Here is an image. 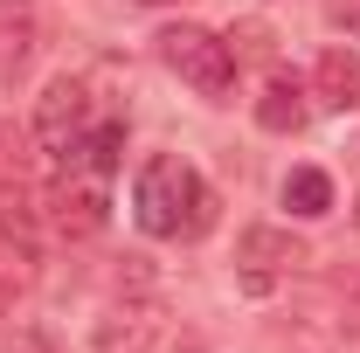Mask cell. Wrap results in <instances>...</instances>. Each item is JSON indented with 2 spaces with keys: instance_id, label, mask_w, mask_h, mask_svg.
I'll return each instance as SVG.
<instances>
[{
  "instance_id": "6da1fadb",
  "label": "cell",
  "mask_w": 360,
  "mask_h": 353,
  "mask_svg": "<svg viewBox=\"0 0 360 353\" xmlns=\"http://www.w3.org/2000/svg\"><path fill=\"white\" fill-rule=\"evenodd\" d=\"M132 215L146 236H160V243H194V236H208L215 229V187L194 174L180 153H160V160H146L132 180Z\"/></svg>"
},
{
  "instance_id": "7a4b0ae2",
  "label": "cell",
  "mask_w": 360,
  "mask_h": 353,
  "mask_svg": "<svg viewBox=\"0 0 360 353\" xmlns=\"http://www.w3.org/2000/svg\"><path fill=\"white\" fill-rule=\"evenodd\" d=\"M160 63L174 70L180 84H194L201 97H215V104L236 90V49H229L215 28H194V21L160 28Z\"/></svg>"
},
{
  "instance_id": "3957f363",
  "label": "cell",
  "mask_w": 360,
  "mask_h": 353,
  "mask_svg": "<svg viewBox=\"0 0 360 353\" xmlns=\"http://www.w3.org/2000/svg\"><path fill=\"white\" fill-rule=\"evenodd\" d=\"M111 215V174L104 167H90L84 153L77 160H63L56 180H49V222H56V236H70V243H84L97 236Z\"/></svg>"
},
{
  "instance_id": "277c9868",
  "label": "cell",
  "mask_w": 360,
  "mask_h": 353,
  "mask_svg": "<svg viewBox=\"0 0 360 353\" xmlns=\"http://www.w3.org/2000/svg\"><path fill=\"white\" fill-rule=\"evenodd\" d=\"M90 139V84L84 77H49V90L35 97V146L49 160H77Z\"/></svg>"
},
{
  "instance_id": "5b68a950",
  "label": "cell",
  "mask_w": 360,
  "mask_h": 353,
  "mask_svg": "<svg viewBox=\"0 0 360 353\" xmlns=\"http://www.w3.org/2000/svg\"><path fill=\"white\" fill-rule=\"evenodd\" d=\"M298 264H305V250H298L291 229H250V236L236 243V277H243V291H270L277 277H291Z\"/></svg>"
},
{
  "instance_id": "8992f818",
  "label": "cell",
  "mask_w": 360,
  "mask_h": 353,
  "mask_svg": "<svg viewBox=\"0 0 360 353\" xmlns=\"http://www.w3.org/2000/svg\"><path fill=\"white\" fill-rule=\"evenodd\" d=\"M35 42H42L35 0H0V90H14V77L35 63Z\"/></svg>"
},
{
  "instance_id": "52a82bcc",
  "label": "cell",
  "mask_w": 360,
  "mask_h": 353,
  "mask_svg": "<svg viewBox=\"0 0 360 353\" xmlns=\"http://www.w3.org/2000/svg\"><path fill=\"white\" fill-rule=\"evenodd\" d=\"M312 90L326 111H360V56L354 49H326L312 70Z\"/></svg>"
},
{
  "instance_id": "ba28073f",
  "label": "cell",
  "mask_w": 360,
  "mask_h": 353,
  "mask_svg": "<svg viewBox=\"0 0 360 353\" xmlns=\"http://www.w3.org/2000/svg\"><path fill=\"white\" fill-rule=\"evenodd\" d=\"M305 118H312V104H305V84L277 70V77L264 84V97H257V125H264V132H298Z\"/></svg>"
},
{
  "instance_id": "9c48e42d",
  "label": "cell",
  "mask_w": 360,
  "mask_h": 353,
  "mask_svg": "<svg viewBox=\"0 0 360 353\" xmlns=\"http://www.w3.org/2000/svg\"><path fill=\"white\" fill-rule=\"evenodd\" d=\"M284 208H291L298 222L333 215V180L319 174V167H291V174H284Z\"/></svg>"
},
{
  "instance_id": "30bf717a",
  "label": "cell",
  "mask_w": 360,
  "mask_h": 353,
  "mask_svg": "<svg viewBox=\"0 0 360 353\" xmlns=\"http://www.w3.org/2000/svg\"><path fill=\"white\" fill-rule=\"evenodd\" d=\"M0 187H21V139L0 125Z\"/></svg>"
},
{
  "instance_id": "8fae6325",
  "label": "cell",
  "mask_w": 360,
  "mask_h": 353,
  "mask_svg": "<svg viewBox=\"0 0 360 353\" xmlns=\"http://www.w3.org/2000/svg\"><path fill=\"white\" fill-rule=\"evenodd\" d=\"M326 21L333 28H360V0H326Z\"/></svg>"
},
{
  "instance_id": "7c38bea8",
  "label": "cell",
  "mask_w": 360,
  "mask_h": 353,
  "mask_svg": "<svg viewBox=\"0 0 360 353\" xmlns=\"http://www.w3.org/2000/svg\"><path fill=\"white\" fill-rule=\"evenodd\" d=\"M7 298H14V291H7V277H0V319H7Z\"/></svg>"
},
{
  "instance_id": "4fadbf2b",
  "label": "cell",
  "mask_w": 360,
  "mask_h": 353,
  "mask_svg": "<svg viewBox=\"0 0 360 353\" xmlns=\"http://www.w3.org/2000/svg\"><path fill=\"white\" fill-rule=\"evenodd\" d=\"M354 222H360V201H354Z\"/></svg>"
},
{
  "instance_id": "5bb4252c",
  "label": "cell",
  "mask_w": 360,
  "mask_h": 353,
  "mask_svg": "<svg viewBox=\"0 0 360 353\" xmlns=\"http://www.w3.org/2000/svg\"><path fill=\"white\" fill-rule=\"evenodd\" d=\"M146 7H160V0H146Z\"/></svg>"
}]
</instances>
